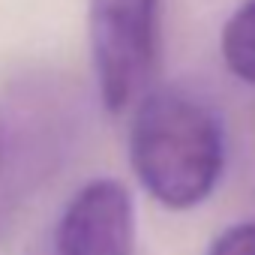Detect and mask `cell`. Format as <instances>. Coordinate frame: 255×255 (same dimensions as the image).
Listing matches in <instances>:
<instances>
[{"instance_id": "cell-4", "label": "cell", "mask_w": 255, "mask_h": 255, "mask_svg": "<svg viewBox=\"0 0 255 255\" xmlns=\"http://www.w3.org/2000/svg\"><path fill=\"white\" fill-rule=\"evenodd\" d=\"M54 255H135V204L117 180H90L66 204Z\"/></svg>"}, {"instance_id": "cell-3", "label": "cell", "mask_w": 255, "mask_h": 255, "mask_svg": "<svg viewBox=\"0 0 255 255\" xmlns=\"http://www.w3.org/2000/svg\"><path fill=\"white\" fill-rule=\"evenodd\" d=\"M162 0H90L87 36L99 96L111 114L144 96L159 60Z\"/></svg>"}, {"instance_id": "cell-6", "label": "cell", "mask_w": 255, "mask_h": 255, "mask_svg": "<svg viewBox=\"0 0 255 255\" xmlns=\"http://www.w3.org/2000/svg\"><path fill=\"white\" fill-rule=\"evenodd\" d=\"M207 255H255V222H237L216 234Z\"/></svg>"}, {"instance_id": "cell-7", "label": "cell", "mask_w": 255, "mask_h": 255, "mask_svg": "<svg viewBox=\"0 0 255 255\" xmlns=\"http://www.w3.org/2000/svg\"><path fill=\"white\" fill-rule=\"evenodd\" d=\"M15 201V192H12V183H9V174H6V165H3V156H0V231L6 225V216H9V207Z\"/></svg>"}, {"instance_id": "cell-2", "label": "cell", "mask_w": 255, "mask_h": 255, "mask_svg": "<svg viewBox=\"0 0 255 255\" xmlns=\"http://www.w3.org/2000/svg\"><path fill=\"white\" fill-rule=\"evenodd\" d=\"M75 126L69 84L54 75H24L0 96V156L15 198L54 174Z\"/></svg>"}, {"instance_id": "cell-1", "label": "cell", "mask_w": 255, "mask_h": 255, "mask_svg": "<svg viewBox=\"0 0 255 255\" xmlns=\"http://www.w3.org/2000/svg\"><path fill=\"white\" fill-rule=\"evenodd\" d=\"M129 162L159 204L189 210L222 177V126L201 99L183 90H153L138 99L129 126Z\"/></svg>"}, {"instance_id": "cell-5", "label": "cell", "mask_w": 255, "mask_h": 255, "mask_svg": "<svg viewBox=\"0 0 255 255\" xmlns=\"http://www.w3.org/2000/svg\"><path fill=\"white\" fill-rule=\"evenodd\" d=\"M222 60L240 81L255 84V0H246L225 21Z\"/></svg>"}]
</instances>
